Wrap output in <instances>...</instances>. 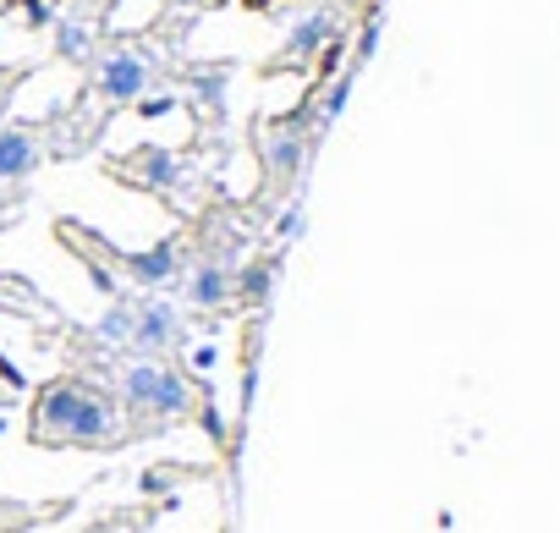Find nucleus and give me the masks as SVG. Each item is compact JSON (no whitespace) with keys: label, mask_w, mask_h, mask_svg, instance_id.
Instances as JSON below:
<instances>
[{"label":"nucleus","mask_w":560,"mask_h":533,"mask_svg":"<svg viewBox=\"0 0 560 533\" xmlns=\"http://www.w3.org/2000/svg\"><path fill=\"white\" fill-rule=\"evenodd\" d=\"M28 440L45 445V451H105V445H121L127 440V424H121V402L94 385V380H78V374H61L50 380L34 407H28Z\"/></svg>","instance_id":"obj_1"},{"label":"nucleus","mask_w":560,"mask_h":533,"mask_svg":"<svg viewBox=\"0 0 560 533\" xmlns=\"http://www.w3.org/2000/svg\"><path fill=\"white\" fill-rule=\"evenodd\" d=\"M116 385H121V402H127L132 413L154 418V424H176V418L203 413L198 385H192L182 369L160 363V358H132V363H121V380H116Z\"/></svg>","instance_id":"obj_2"},{"label":"nucleus","mask_w":560,"mask_h":533,"mask_svg":"<svg viewBox=\"0 0 560 533\" xmlns=\"http://www.w3.org/2000/svg\"><path fill=\"white\" fill-rule=\"evenodd\" d=\"M154 83H160V67L138 45H110L94 61V94L105 105H138L143 94H154Z\"/></svg>","instance_id":"obj_3"},{"label":"nucleus","mask_w":560,"mask_h":533,"mask_svg":"<svg viewBox=\"0 0 560 533\" xmlns=\"http://www.w3.org/2000/svg\"><path fill=\"white\" fill-rule=\"evenodd\" d=\"M132 347L143 358H160V352H176L187 347V320L171 298H143L132 303Z\"/></svg>","instance_id":"obj_4"},{"label":"nucleus","mask_w":560,"mask_h":533,"mask_svg":"<svg viewBox=\"0 0 560 533\" xmlns=\"http://www.w3.org/2000/svg\"><path fill=\"white\" fill-rule=\"evenodd\" d=\"M116 264H121V276L127 281H138V287H149V292H165V287H176L182 276H187V242L182 236H165V242H154V247H143V253H116Z\"/></svg>","instance_id":"obj_5"},{"label":"nucleus","mask_w":560,"mask_h":533,"mask_svg":"<svg viewBox=\"0 0 560 533\" xmlns=\"http://www.w3.org/2000/svg\"><path fill=\"white\" fill-rule=\"evenodd\" d=\"M182 298L192 309H203V314H220V309L236 303V270L220 264V258H198V264H187V276H182Z\"/></svg>","instance_id":"obj_6"},{"label":"nucleus","mask_w":560,"mask_h":533,"mask_svg":"<svg viewBox=\"0 0 560 533\" xmlns=\"http://www.w3.org/2000/svg\"><path fill=\"white\" fill-rule=\"evenodd\" d=\"M39 165H45V132L39 127H23V121L0 127V187L28 182Z\"/></svg>","instance_id":"obj_7"},{"label":"nucleus","mask_w":560,"mask_h":533,"mask_svg":"<svg viewBox=\"0 0 560 533\" xmlns=\"http://www.w3.org/2000/svg\"><path fill=\"white\" fill-rule=\"evenodd\" d=\"M116 176H127V182H138L149 193H171L182 182V160L171 149H138L132 160H116Z\"/></svg>","instance_id":"obj_8"},{"label":"nucleus","mask_w":560,"mask_h":533,"mask_svg":"<svg viewBox=\"0 0 560 533\" xmlns=\"http://www.w3.org/2000/svg\"><path fill=\"white\" fill-rule=\"evenodd\" d=\"M330 39H336V18H330V12H308V18L287 34V45H280V67H308L314 56H325Z\"/></svg>","instance_id":"obj_9"},{"label":"nucleus","mask_w":560,"mask_h":533,"mask_svg":"<svg viewBox=\"0 0 560 533\" xmlns=\"http://www.w3.org/2000/svg\"><path fill=\"white\" fill-rule=\"evenodd\" d=\"M298 160H303V138H298V132H275V138H269V165H275V176H292Z\"/></svg>","instance_id":"obj_10"},{"label":"nucleus","mask_w":560,"mask_h":533,"mask_svg":"<svg viewBox=\"0 0 560 533\" xmlns=\"http://www.w3.org/2000/svg\"><path fill=\"white\" fill-rule=\"evenodd\" d=\"M100 336L110 347H132V303H116L105 320H100Z\"/></svg>","instance_id":"obj_11"},{"label":"nucleus","mask_w":560,"mask_h":533,"mask_svg":"<svg viewBox=\"0 0 560 533\" xmlns=\"http://www.w3.org/2000/svg\"><path fill=\"white\" fill-rule=\"evenodd\" d=\"M269 276H275V264H247V270H242V281H236V298H247V303H264V298H269Z\"/></svg>","instance_id":"obj_12"},{"label":"nucleus","mask_w":560,"mask_h":533,"mask_svg":"<svg viewBox=\"0 0 560 533\" xmlns=\"http://www.w3.org/2000/svg\"><path fill=\"white\" fill-rule=\"evenodd\" d=\"M347 100H352V72H341V78H330V94L319 100V127H330L341 111H347Z\"/></svg>","instance_id":"obj_13"},{"label":"nucleus","mask_w":560,"mask_h":533,"mask_svg":"<svg viewBox=\"0 0 560 533\" xmlns=\"http://www.w3.org/2000/svg\"><path fill=\"white\" fill-rule=\"evenodd\" d=\"M303 231H308V215H303V204H287V215H280L275 236H280V242H298Z\"/></svg>","instance_id":"obj_14"},{"label":"nucleus","mask_w":560,"mask_h":533,"mask_svg":"<svg viewBox=\"0 0 560 533\" xmlns=\"http://www.w3.org/2000/svg\"><path fill=\"white\" fill-rule=\"evenodd\" d=\"M61 56H67V61H89V28L67 23V28H61Z\"/></svg>","instance_id":"obj_15"},{"label":"nucleus","mask_w":560,"mask_h":533,"mask_svg":"<svg viewBox=\"0 0 560 533\" xmlns=\"http://www.w3.org/2000/svg\"><path fill=\"white\" fill-rule=\"evenodd\" d=\"M23 78H28L23 67H7V72H0V121H7V111H12V94L23 89Z\"/></svg>","instance_id":"obj_16"},{"label":"nucleus","mask_w":560,"mask_h":533,"mask_svg":"<svg viewBox=\"0 0 560 533\" xmlns=\"http://www.w3.org/2000/svg\"><path fill=\"white\" fill-rule=\"evenodd\" d=\"M374 50H380V18H369V23H363V34H358V67H363V61H374Z\"/></svg>","instance_id":"obj_17"},{"label":"nucleus","mask_w":560,"mask_h":533,"mask_svg":"<svg viewBox=\"0 0 560 533\" xmlns=\"http://www.w3.org/2000/svg\"><path fill=\"white\" fill-rule=\"evenodd\" d=\"M176 12H203V7H220V0H171Z\"/></svg>","instance_id":"obj_18"},{"label":"nucleus","mask_w":560,"mask_h":533,"mask_svg":"<svg viewBox=\"0 0 560 533\" xmlns=\"http://www.w3.org/2000/svg\"><path fill=\"white\" fill-rule=\"evenodd\" d=\"M214 363V347H192V369H209Z\"/></svg>","instance_id":"obj_19"}]
</instances>
